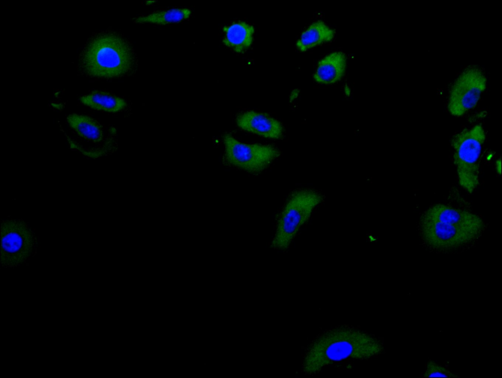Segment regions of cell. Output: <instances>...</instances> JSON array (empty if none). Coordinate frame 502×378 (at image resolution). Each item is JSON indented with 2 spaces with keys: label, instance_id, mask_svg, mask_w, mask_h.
Here are the masks:
<instances>
[{
  "label": "cell",
  "instance_id": "d6986e66",
  "mask_svg": "<svg viewBox=\"0 0 502 378\" xmlns=\"http://www.w3.org/2000/svg\"><path fill=\"white\" fill-rule=\"evenodd\" d=\"M495 169L497 175H501L502 173V160L501 158H498L495 161Z\"/></svg>",
  "mask_w": 502,
  "mask_h": 378
},
{
  "label": "cell",
  "instance_id": "30bf717a",
  "mask_svg": "<svg viewBox=\"0 0 502 378\" xmlns=\"http://www.w3.org/2000/svg\"><path fill=\"white\" fill-rule=\"evenodd\" d=\"M347 67V57L342 51L330 52L318 62L313 74L317 84L330 85L340 81L344 76Z\"/></svg>",
  "mask_w": 502,
  "mask_h": 378
},
{
  "label": "cell",
  "instance_id": "9a60e30c",
  "mask_svg": "<svg viewBox=\"0 0 502 378\" xmlns=\"http://www.w3.org/2000/svg\"><path fill=\"white\" fill-rule=\"evenodd\" d=\"M192 11L187 8H174L158 11L139 16L133 19L135 23L165 25L182 22L189 18Z\"/></svg>",
  "mask_w": 502,
  "mask_h": 378
},
{
  "label": "cell",
  "instance_id": "7c38bea8",
  "mask_svg": "<svg viewBox=\"0 0 502 378\" xmlns=\"http://www.w3.org/2000/svg\"><path fill=\"white\" fill-rule=\"evenodd\" d=\"M335 34L334 29L323 20H317L310 24L301 33L296 42V47L299 51L305 52L330 42Z\"/></svg>",
  "mask_w": 502,
  "mask_h": 378
},
{
  "label": "cell",
  "instance_id": "8992f818",
  "mask_svg": "<svg viewBox=\"0 0 502 378\" xmlns=\"http://www.w3.org/2000/svg\"><path fill=\"white\" fill-rule=\"evenodd\" d=\"M487 86V78L482 69L475 66L465 68L451 85L448 111L455 117L464 116L477 106Z\"/></svg>",
  "mask_w": 502,
  "mask_h": 378
},
{
  "label": "cell",
  "instance_id": "5bb4252c",
  "mask_svg": "<svg viewBox=\"0 0 502 378\" xmlns=\"http://www.w3.org/2000/svg\"><path fill=\"white\" fill-rule=\"evenodd\" d=\"M69 126L80 137L93 143L101 142L104 137L102 126L87 115L73 113L66 117Z\"/></svg>",
  "mask_w": 502,
  "mask_h": 378
},
{
  "label": "cell",
  "instance_id": "6da1fadb",
  "mask_svg": "<svg viewBox=\"0 0 502 378\" xmlns=\"http://www.w3.org/2000/svg\"><path fill=\"white\" fill-rule=\"evenodd\" d=\"M485 223L478 215L441 203L428 207L418 225L420 237L428 248L449 251L469 245L481 235Z\"/></svg>",
  "mask_w": 502,
  "mask_h": 378
},
{
  "label": "cell",
  "instance_id": "5b68a950",
  "mask_svg": "<svg viewBox=\"0 0 502 378\" xmlns=\"http://www.w3.org/2000/svg\"><path fill=\"white\" fill-rule=\"evenodd\" d=\"M486 139L481 123L461 129L451 138L452 160L460 186L471 194L479 184L481 161Z\"/></svg>",
  "mask_w": 502,
  "mask_h": 378
},
{
  "label": "cell",
  "instance_id": "ffe728a7",
  "mask_svg": "<svg viewBox=\"0 0 502 378\" xmlns=\"http://www.w3.org/2000/svg\"><path fill=\"white\" fill-rule=\"evenodd\" d=\"M343 91H344V93L345 95L347 97H350V96L351 95V88L350 86L348 84H345V85L344 86V88H343Z\"/></svg>",
  "mask_w": 502,
  "mask_h": 378
},
{
  "label": "cell",
  "instance_id": "52a82bcc",
  "mask_svg": "<svg viewBox=\"0 0 502 378\" xmlns=\"http://www.w3.org/2000/svg\"><path fill=\"white\" fill-rule=\"evenodd\" d=\"M222 140L226 162L252 174L263 171L281 154L273 145L242 143L228 133L223 135Z\"/></svg>",
  "mask_w": 502,
  "mask_h": 378
},
{
  "label": "cell",
  "instance_id": "4fadbf2b",
  "mask_svg": "<svg viewBox=\"0 0 502 378\" xmlns=\"http://www.w3.org/2000/svg\"><path fill=\"white\" fill-rule=\"evenodd\" d=\"M83 105L96 110L109 113L123 111L127 107L123 98L102 91H94L79 98Z\"/></svg>",
  "mask_w": 502,
  "mask_h": 378
},
{
  "label": "cell",
  "instance_id": "7a4b0ae2",
  "mask_svg": "<svg viewBox=\"0 0 502 378\" xmlns=\"http://www.w3.org/2000/svg\"><path fill=\"white\" fill-rule=\"evenodd\" d=\"M383 351L381 341L375 336L356 328L340 327L314 339L305 353L302 369L308 375L316 374L335 362L348 358L366 359Z\"/></svg>",
  "mask_w": 502,
  "mask_h": 378
},
{
  "label": "cell",
  "instance_id": "e0dca14e",
  "mask_svg": "<svg viewBox=\"0 0 502 378\" xmlns=\"http://www.w3.org/2000/svg\"><path fill=\"white\" fill-rule=\"evenodd\" d=\"M487 112L485 110L479 111L471 116V117L470 118V121L471 122L477 121L478 120L479 121L480 119L485 118V117L487 116Z\"/></svg>",
  "mask_w": 502,
  "mask_h": 378
},
{
  "label": "cell",
  "instance_id": "8fae6325",
  "mask_svg": "<svg viewBox=\"0 0 502 378\" xmlns=\"http://www.w3.org/2000/svg\"><path fill=\"white\" fill-rule=\"evenodd\" d=\"M224 45L237 53H243L251 45L254 34V26L243 21H238L223 26Z\"/></svg>",
  "mask_w": 502,
  "mask_h": 378
},
{
  "label": "cell",
  "instance_id": "277c9868",
  "mask_svg": "<svg viewBox=\"0 0 502 378\" xmlns=\"http://www.w3.org/2000/svg\"><path fill=\"white\" fill-rule=\"evenodd\" d=\"M324 199V195L315 189L293 191L276 216L271 247L278 251L287 250Z\"/></svg>",
  "mask_w": 502,
  "mask_h": 378
},
{
  "label": "cell",
  "instance_id": "9c48e42d",
  "mask_svg": "<svg viewBox=\"0 0 502 378\" xmlns=\"http://www.w3.org/2000/svg\"><path fill=\"white\" fill-rule=\"evenodd\" d=\"M235 122L241 129L267 139H279L284 133L283 126L279 121L268 114L252 110L238 113Z\"/></svg>",
  "mask_w": 502,
  "mask_h": 378
},
{
  "label": "cell",
  "instance_id": "ac0fdd59",
  "mask_svg": "<svg viewBox=\"0 0 502 378\" xmlns=\"http://www.w3.org/2000/svg\"><path fill=\"white\" fill-rule=\"evenodd\" d=\"M300 93V90L298 88L293 89L290 93L289 95V101L293 102L295 101L299 96Z\"/></svg>",
  "mask_w": 502,
  "mask_h": 378
},
{
  "label": "cell",
  "instance_id": "44dd1931",
  "mask_svg": "<svg viewBox=\"0 0 502 378\" xmlns=\"http://www.w3.org/2000/svg\"><path fill=\"white\" fill-rule=\"evenodd\" d=\"M493 157H494V153H493V152H490V153H488L487 154V159L488 161L490 160H491L493 158Z\"/></svg>",
  "mask_w": 502,
  "mask_h": 378
},
{
  "label": "cell",
  "instance_id": "ba28073f",
  "mask_svg": "<svg viewBox=\"0 0 502 378\" xmlns=\"http://www.w3.org/2000/svg\"><path fill=\"white\" fill-rule=\"evenodd\" d=\"M1 224V260L17 265L29 257L35 248V238L28 226L20 220H6Z\"/></svg>",
  "mask_w": 502,
  "mask_h": 378
},
{
  "label": "cell",
  "instance_id": "3957f363",
  "mask_svg": "<svg viewBox=\"0 0 502 378\" xmlns=\"http://www.w3.org/2000/svg\"><path fill=\"white\" fill-rule=\"evenodd\" d=\"M79 64L86 75L106 78L130 75L138 66L131 44L114 32H102L92 37L80 55Z\"/></svg>",
  "mask_w": 502,
  "mask_h": 378
},
{
  "label": "cell",
  "instance_id": "2e32d148",
  "mask_svg": "<svg viewBox=\"0 0 502 378\" xmlns=\"http://www.w3.org/2000/svg\"><path fill=\"white\" fill-rule=\"evenodd\" d=\"M422 378H458L446 366L439 365L434 361L429 359L426 363L425 372L422 374Z\"/></svg>",
  "mask_w": 502,
  "mask_h": 378
}]
</instances>
